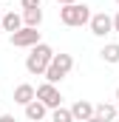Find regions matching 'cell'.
<instances>
[{
    "instance_id": "cb8c5ba5",
    "label": "cell",
    "mask_w": 119,
    "mask_h": 122,
    "mask_svg": "<svg viewBox=\"0 0 119 122\" xmlns=\"http://www.w3.org/2000/svg\"><path fill=\"white\" fill-rule=\"evenodd\" d=\"M116 3H119V0H116Z\"/></svg>"
},
{
    "instance_id": "9c48e42d",
    "label": "cell",
    "mask_w": 119,
    "mask_h": 122,
    "mask_svg": "<svg viewBox=\"0 0 119 122\" xmlns=\"http://www.w3.org/2000/svg\"><path fill=\"white\" fill-rule=\"evenodd\" d=\"M0 26H3V31H11V34H14V31L23 29V17H20L17 11H6V14L0 17Z\"/></svg>"
},
{
    "instance_id": "2e32d148",
    "label": "cell",
    "mask_w": 119,
    "mask_h": 122,
    "mask_svg": "<svg viewBox=\"0 0 119 122\" xmlns=\"http://www.w3.org/2000/svg\"><path fill=\"white\" fill-rule=\"evenodd\" d=\"M111 26H114V31H116V34H119V11H116V14H114V17H111Z\"/></svg>"
},
{
    "instance_id": "8992f818",
    "label": "cell",
    "mask_w": 119,
    "mask_h": 122,
    "mask_svg": "<svg viewBox=\"0 0 119 122\" xmlns=\"http://www.w3.org/2000/svg\"><path fill=\"white\" fill-rule=\"evenodd\" d=\"M88 26H91V34H94V37H105V34H111V31H114V26H111V14H105V11L91 14Z\"/></svg>"
},
{
    "instance_id": "3957f363",
    "label": "cell",
    "mask_w": 119,
    "mask_h": 122,
    "mask_svg": "<svg viewBox=\"0 0 119 122\" xmlns=\"http://www.w3.org/2000/svg\"><path fill=\"white\" fill-rule=\"evenodd\" d=\"M60 20H62L65 26H71V29H77V26H88V20H91V9L85 6V3L60 6Z\"/></svg>"
},
{
    "instance_id": "44dd1931",
    "label": "cell",
    "mask_w": 119,
    "mask_h": 122,
    "mask_svg": "<svg viewBox=\"0 0 119 122\" xmlns=\"http://www.w3.org/2000/svg\"><path fill=\"white\" fill-rule=\"evenodd\" d=\"M0 31H3V26H0Z\"/></svg>"
},
{
    "instance_id": "8fae6325",
    "label": "cell",
    "mask_w": 119,
    "mask_h": 122,
    "mask_svg": "<svg viewBox=\"0 0 119 122\" xmlns=\"http://www.w3.org/2000/svg\"><path fill=\"white\" fill-rule=\"evenodd\" d=\"M31 99H34V85L23 82V85H17V88H14V102H17V105H23V108H26Z\"/></svg>"
},
{
    "instance_id": "e0dca14e",
    "label": "cell",
    "mask_w": 119,
    "mask_h": 122,
    "mask_svg": "<svg viewBox=\"0 0 119 122\" xmlns=\"http://www.w3.org/2000/svg\"><path fill=\"white\" fill-rule=\"evenodd\" d=\"M0 122H17V119H14L11 114H0Z\"/></svg>"
},
{
    "instance_id": "ac0fdd59",
    "label": "cell",
    "mask_w": 119,
    "mask_h": 122,
    "mask_svg": "<svg viewBox=\"0 0 119 122\" xmlns=\"http://www.w3.org/2000/svg\"><path fill=\"white\" fill-rule=\"evenodd\" d=\"M60 6H71V3H79V0H57Z\"/></svg>"
},
{
    "instance_id": "603a6c76",
    "label": "cell",
    "mask_w": 119,
    "mask_h": 122,
    "mask_svg": "<svg viewBox=\"0 0 119 122\" xmlns=\"http://www.w3.org/2000/svg\"><path fill=\"white\" fill-rule=\"evenodd\" d=\"M116 111H119V108H116Z\"/></svg>"
},
{
    "instance_id": "4fadbf2b",
    "label": "cell",
    "mask_w": 119,
    "mask_h": 122,
    "mask_svg": "<svg viewBox=\"0 0 119 122\" xmlns=\"http://www.w3.org/2000/svg\"><path fill=\"white\" fill-rule=\"evenodd\" d=\"M99 57L108 62V65H116L119 62V43H108V46L99 51Z\"/></svg>"
},
{
    "instance_id": "d6986e66",
    "label": "cell",
    "mask_w": 119,
    "mask_h": 122,
    "mask_svg": "<svg viewBox=\"0 0 119 122\" xmlns=\"http://www.w3.org/2000/svg\"><path fill=\"white\" fill-rule=\"evenodd\" d=\"M85 122H102V119H99V117H91V119H85Z\"/></svg>"
},
{
    "instance_id": "ffe728a7",
    "label": "cell",
    "mask_w": 119,
    "mask_h": 122,
    "mask_svg": "<svg viewBox=\"0 0 119 122\" xmlns=\"http://www.w3.org/2000/svg\"><path fill=\"white\" fill-rule=\"evenodd\" d=\"M116 99H119V88H116Z\"/></svg>"
},
{
    "instance_id": "ba28073f",
    "label": "cell",
    "mask_w": 119,
    "mask_h": 122,
    "mask_svg": "<svg viewBox=\"0 0 119 122\" xmlns=\"http://www.w3.org/2000/svg\"><path fill=\"white\" fill-rule=\"evenodd\" d=\"M45 114H48V108H45L43 102H37V99H31L29 105H26V119L29 122H43Z\"/></svg>"
},
{
    "instance_id": "5b68a950",
    "label": "cell",
    "mask_w": 119,
    "mask_h": 122,
    "mask_svg": "<svg viewBox=\"0 0 119 122\" xmlns=\"http://www.w3.org/2000/svg\"><path fill=\"white\" fill-rule=\"evenodd\" d=\"M9 43H11L14 48H31V46L40 43V29H29V26H23L20 31L9 34Z\"/></svg>"
},
{
    "instance_id": "5bb4252c",
    "label": "cell",
    "mask_w": 119,
    "mask_h": 122,
    "mask_svg": "<svg viewBox=\"0 0 119 122\" xmlns=\"http://www.w3.org/2000/svg\"><path fill=\"white\" fill-rule=\"evenodd\" d=\"M48 122H74V117H71V111H68V108H62V105H60V108L51 111V119H48Z\"/></svg>"
},
{
    "instance_id": "9a60e30c",
    "label": "cell",
    "mask_w": 119,
    "mask_h": 122,
    "mask_svg": "<svg viewBox=\"0 0 119 122\" xmlns=\"http://www.w3.org/2000/svg\"><path fill=\"white\" fill-rule=\"evenodd\" d=\"M40 3H43V0H20L23 9H40Z\"/></svg>"
},
{
    "instance_id": "7402d4cb",
    "label": "cell",
    "mask_w": 119,
    "mask_h": 122,
    "mask_svg": "<svg viewBox=\"0 0 119 122\" xmlns=\"http://www.w3.org/2000/svg\"><path fill=\"white\" fill-rule=\"evenodd\" d=\"M43 122H48V119H43Z\"/></svg>"
},
{
    "instance_id": "7c38bea8",
    "label": "cell",
    "mask_w": 119,
    "mask_h": 122,
    "mask_svg": "<svg viewBox=\"0 0 119 122\" xmlns=\"http://www.w3.org/2000/svg\"><path fill=\"white\" fill-rule=\"evenodd\" d=\"M23 26H29V29H40V23H43V9H23Z\"/></svg>"
},
{
    "instance_id": "277c9868",
    "label": "cell",
    "mask_w": 119,
    "mask_h": 122,
    "mask_svg": "<svg viewBox=\"0 0 119 122\" xmlns=\"http://www.w3.org/2000/svg\"><path fill=\"white\" fill-rule=\"evenodd\" d=\"M34 99H37V102H43L48 111H54V108L62 105V94H60V88H57V85H51V82L37 85V88H34Z\"/></svg>"
},
{
    "instance_id": "52a82bcc",
    "label": "cell",
    "mask_w": 119,
    "mask_h": 122,
    "mask_svg": "<svg viewBox=\"0 0 119 122\" xmlns=\"http://www.w3.org/2000/svg\"><path fill=\"white\" fill-rule=\"evenodd\" d=\"M68 111H71L74 122H85V119H91V117H94V102H88V99H77Z\"/></svg>"
},
{
    "instance_id": "6da1fadb",
    "label": "cell",
    "mask_w": 119,
    "mask_h": 122,
    "mask_svg": "<svg viewBox=\"0 0 119 122\" xmlns=\"http://www.w3.org/2000/svg\"><path fill=\"white\" fill-rule=\"evenodd\" d=\"M51 57H54V48H51L48 43L31 46V48H29V57H26V71L34 74V77H43L45 68H48V62H51Z\"/></svg>"
},
{
    "instance_id": "30bf717a",
    "label": "cell",
    "mask_w": 119,
    "mask_h": 122,
    "mask_svg": "<svg viewBox=\"0 0 119 122\" xmlns=\"http://www.w3.org/2000/svg\"><path fill=\"white\" fill-rule=\"evenodd\" d=\"M94 117H99L102 122H114L119 117L116 105H111V102H99V105H94Z\"/></svg>"
},
{
    "instance_id": "7a4b0ae2",
    "label": "cell",
    "mask_w": 119,
    "mask_h": 122,
    "mask_svg": "<svg viewBox=\"0 0 119 122\" xmlns=\"http://www.w3.org/2000/svg\"><path fill=\"white\" fill-rule=\"evenodd\" d=\"M71 68H74V57L71 54H54L51 57V62H48V68H45V82H51V85H57V82H62L68 74H71Z\"/></svg>"
}]
</instances>
